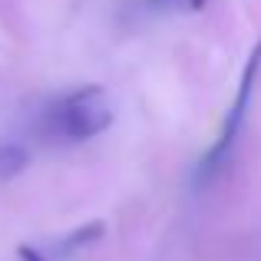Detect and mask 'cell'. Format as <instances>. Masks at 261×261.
Listing matches in <instances>:
<instances>
[{
  "label": "cell",
  "instance_id": "cell-5",
  "mask_svg": "<svg viewBox=\"0 0 261 261\" xmlns=\"http://www.w3.org/2000/svg\"><path fill=\"white\" fill-rule=\"evenodd\" d=\"M205 0H149L152 10H202Z\"/></svg>",
  "mask_w": 261,
  "mask_h": 261
},
{
  "label": "cell",
  "instance_id": "cell-1",
  "mask_svg": "<svg viewBox=\"0 0 261 261\" xmlns=\"http://www.w3.org/2000/svg\"><path fill=\"white\" fill-rule=\"evenodd\" d=\"M109 122H113V99L102 86L73 89L43 109V133L60 146L93 139L102 129H109Z\"/></svg>",
  "mask_w": 261,
  "mask_h": 261
},
{
  "label": "cell",
  "instance_id": "cell-6",
  "mask_svg": "<svg viewBox=\"0 0 261 261\" xmlns=\"http://www.w3.org/2000/svg\"><path fill=\"white\" fill-rule=\"evenodd\" d=\"M20 258L23 261H46V255H37L33 248H20Z\"/></svg>",
  "mask_w": 261,
  "mask_h": 261
},
{
  "label": "cell",
  "instance_id": "cell-2",
  "mask_svg": "<svg viewBox=\"0 0 261 261\" xmlns=\"http://www.w3.org/2000/svg\"><path fill=\"white\" fill-rule=\"evenodd\" d=\"M258 66H261V43L251 50L248 63H245L242 83H238V96H235V102H231V109H228V119H225V126H222V136H218L215 146H212L208 152L202 155V162H198V178H205V182H208V178L225 166V159L231 155V146H235V139H238L242 119H245V113H248V99H251V89H255Z\"/></svg>",
  "mask_w": 261,
  "mask_h": 261
},
{
  "label": "cell",
  "instance_id": "cell-4",
  "mask_svg": "<svg viewBox=\"0 0 261 261\" xmlns=\"http://www.w3.org/2000/svg\"><path fill=\"white\" fill-rule=\"evenodd\" d=\"M27 169V149L20 146H0V182H10Z\"/></svg>",
  "mask_w": 261,
  "mask_h": 261
},
{
  "label": "cell",
  "instance_id": "cell-3",
  "mask_svg": "<svg viewBox=\"0 0 261 261\" xmlns=\"http://www.w3.org/2000/svg\"><path fill=\"white\" fill-rule=\"evenodd\" d=\"M102 235H106V225H102V222H89V225H83V228H76L73 235L60 238V242L50 248V258L53 261H70V258H76L80 251L93 248Z\"/></svg>",
  "mask_w": 261,
  "mask_h": 261
}]
</instances>
